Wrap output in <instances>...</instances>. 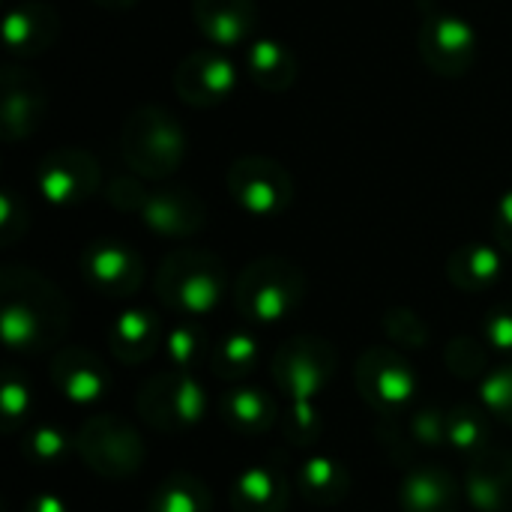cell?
<instances>
[{"mask_svg": "<svg viewBox=\"0 0 512 512\" xmlns=\"http://www.w3.org/2000/svg\"><path fill=\"white\" fill-rule=\"evenodd\" d=\"M186 132L180 120L159 108V105H141L135 108L120 132V153L123 162L150 180H162L174 174L186 159Z\"/></svg>", "mask_w": 512, "mask_h": 512, "instance_id": "cell-1", "label": "cell"}, {"mask_svg": "<svg viewBox=\"0 0 512 512\" xmlns=\"http://www.w3.org/2000/svg\"><path fill=\"white\" fill-rule=\"evenodd\" d=\"M417 48L423 63L441 78H462L480 57V33L471 21L453 12H429L423 15Z\"/></svg>", "mask_w": 512, "mask_h": 512, "instance_id": "cell-2", "label": "cell"}, {"mask_svg": "<svg viewBox=\"0 0 512 512\" xmlns=\"http://www.w3.org/2000/svg\"><path fill=\"white\" fill-rule=\"evenodd\" d=\"M231 198L252 216H276L291 204L294 180L288 168L270 156H240L228 168Z\"/></svg>", "mask_w": 512, "mask_h": 512, "instance_id": "cell-3", "label": "cell"}, {"mask_svg": "<svg viewBox=\"0 0 512 512\" xmlns=\"http://www.w3.org/2000/svg\"><path fill=\"white\" fill-rule=\"evenodd\" d=\"M159 294L186 312H207L222 294V267L207 252H177L159 270Z\"/></svg>", "mask_w": 512, "mask_h": 512, "instance_id": "cell-4", "label": "cell"}, {"mask_svg": "<svg viewBox=\"0 0 512 512\" xmlns=\"http://www.w3.org/2000/svg\"><path fill=\"white\" fill-rule=\"evenodd\" d=\"M240 72L222 48H195L174 69V90L192 108H213L237 90Z\"/></svg>", "mask_w": 512, "mask_h": 512, "instance_id": "cell-5", "label": "cell"}, {"mask_svg": "<svg viewBox=\"0 0 512 512\" xmlns=\"http://www.w3.org/2000/svg\"><path fill=\"white\" fill-rule=\"evenodd\" d=\"M300 297V273L285 261L252 264L237 288V306L255 321H276Z\"/></svg>", "mask_w": 512, "mask_h": 512, "instance_id": "cell-6", "label": "cell"}, {"mask_svg": "<svg viewBox=\"0 0 512 512\" xmlns=\"http://www.w3.org/2000/svg\"><path fill=\"white\" fill-rule=\"evenodd\" d=\"M36 183L39 192L57 207L81 204L99 189V162L87 150L60 147L39 162Z\"/></svg>", "mask_w": 512, "mask_h": 512, "instance_id": "cell-7", "label": "cell"}, {"mask_svg": "<svg viewBox=\"0 0 512 512\" xmlns=\"http://www.w3.org/2000/svg\"><path fill=\"white\" fill-rule=\"evenodd\" d=\"M0 126L6 141H24L30 138L45 114H48V90L45 84L18 66H6L3 69V87H0Z\"/></svg>", "mask_w": 512, "mask_h": 512, "instance_id": "cell-8", "label": "cell"}, {"mask_svg": "<svg viewBox=\"0 0 512 512\" xmlns=\"http://www.w3.org/2000/svg\"><path fill=\"white\" fill-rule=\"evenodd\" d=\"M60 39V15L48 0H21L3 18V45L18 60L51 51Z\"/></svg>", "mask_w": 512, "mask_h": 512, "instance_id": "cell-9", "label": "cell"}, {"mask_svg": "<svg viewBox=\"0 0 512 512\" xmlns=\"http://www.w3.org/2000/svg\"><path fill=\"white\" fill-rule=\"evenodd\" d=\"M192 21L213 48L249 45L258 27L255 0H192Z\"/></svg>", "mask_w": 512, "mask_h": 512, "instance_id": "cell-10", "label": "cell"}, {"mask_svg": "<svg viewBox=\"0 0 512 512\" xmlns=\"http://www.w3.org/2000/svg\"><path fill=\"white\" fill-rule=\"evenodd\" d=\"M141 219L147 222L150 231L165 234V237H186L195 234L204 225V204L195 192H186L183 186L150 192Z\"/></svg>", "mask_w": 512, "mask_h": 512, "instance_id": "cell-11", "label": "cell"}, {"mask_svg": "<svg viewBox=\"0 0 512 512\" xmlns=\"http://www.w3.org/2000/svg\"><path fill=\"white\" fill-rule=\"evenodd\" d=\"M243 69L246 75L267 93H282L288 90L294 81H297V57L294 51L273 39V36H261V39H252L246 48H243Z\"/></svg>", "mask_w": 512, "mask_h": 512, "instance_id": "cell-12", "label": "cell"}, {"mask_svg": "<svg viewBox=\"0 0 512 512\" xmlns=\"http://www.w3.org/2000/svg\"><path fill=\"white\" fill-rule=\"evenodd\" d=\"M84 276L102 291L129 294L141 279V264L129 246L102 240L84 252Z\"/></svg>", "mask_w": 512, "mask_h": 512, "instance_id": "cell-13", "label": "cell"}, {"mask_svg": "<svg viewBox=\"0 0 512 512\" xmlns=\"http://www.w3.org/2000/svg\"><path fill=\"white\" fill-rule=\"evenodd\" d=\"M498 273H501V255H498V249L483 246V243L462 246L450 258V276L462 288H483V285L495 282Z\"/></svg>", "mask_w": 512, "mask_h": 512, "instance_id": "cell-14", "label": "cell"}, {"mask_svg": "<svg viewBox=\"0 0 512 512\" xmlns=\"http://www.w3.org/2000/svg\"><path fill=\"white\" fill-rule=\"evenodd\" d=\"M450 486L444 483L441 474H417L408 486H405V495L411 501V510L414 512H441L447 507V492Z\"/></svg>", "mask_w": 512, "mask_h": 512, "instance_id": "cell-15", "label": "cell"}, {"mask_svg": "<svg viewBox=\"0 0 512 512\" xmlns=\"http://www.w3.org/2000/svg\"><path fill=\"white\" fill-rule=\"evenodd\" d=\"M411 387H414L411 384V372L405 366H399V363H393V360L384 357V363L375 372V387L366 396H375L378 393L384 405H393V402H405L411 396Z\"/></svg>", "mask_w": 512, "mask_h": 512, "instance_id": "cell-16", "label": "cell"}, {"mask_svg": "<svg viewBox=\"0 0 512 512\" xmlns=\"http://www.w3.org/2000/svg\"><path fill=\"white\" fill-rule=\"evenodd\" d=\"M228 417L240 426H267L270 423V405L255 390H240L228 399Z\"/></svg>", "mask_w": 512, "mask_h": 512, "instance_id": "cell-17", "label": "cell"}, {"mask_svg": "<svg viewBox=\"0 0 512 512\" xmlns=\"http://www.w3.org/2000/svg\"><path fill=\"white\" fill-rule=\"evenodd\" d=\"M153 512H204L198 486H165Z\"/></svg>", "mask_w": 512, "mask_h": 512, "instance_id": "cell-18", "label": "cell"}, {"mask_svg": "<svg viewBox=\"0 0 512 512\" xmlns=\"http://www.w3.org/2000/svg\"><path fill=\"white\" fill-rule=\"evenodd\" d=\"M150 330H153V318L147 312H129V315H123L120 324H117V333H120V342L114 345L117 354L120 351L126 354V348H141L138 342H150L147 339Z\"/></svg>", "mask_w": 512, "mask_h": 512, "instance_id": "cell-19", "label": "cell"}, {"mask_svg": "<svg viewBox=\"0 0 512 512\" xmlns=\"http://www.w3.org/2000/svg\"><path fill=\"white\" fill-rule=\"evenodd\" d=\"M99 366H75L69 369V381L63 384L69 399H96L99 396Z\"/></svg>", "mask_w": 512, "mask_h": 512, "instance_id": "cell-20", "label": "cell"}, {"mask_svg": "<svg viewBox=\"0 0 512 512\" xmlns=\"http://www.w3.org/2000/svg\"><path fill=\"white\" fill-rule=\"evenodd\" d=\"M147 195H150V192H144L141 183L132 180V177H117V180L111 183V189H108L111 204H117V207H123V210H138V213H141Z\"/></svg>", "mask_w": 512, "mask_h": 512, "instance_id": "cell-21", "label": "cell"}, {"mask_svg": "<svg viewBox=\"0 0 512 512\" xmlns=\"http://www.w3.org/2000/svg\"><path fill=\"white\" fill-rule=\"evenodd\" d=\"M237 492H240L246 501H264V504H267V501L276 495V486H273V480H270L264 471H255V474H249V477L240 480Z\"/></svg>", "mask_w": 512, "mask_h": 512, "instance_id": "cell-22", "label": "cell"}, {"mask_svg": "<svg viewBox=\"0 0 512 512\" xmlns=\"http://www.w3.org/2000/svg\"><path fill=\"white\" fill-rule=\"evenodd\" d=\"M495 234L504 243V249L512 252V189L498 201V213H495Z\"/></svg>", "mask_w": 512, "mask_h": 512, "instance_id": "cell-23", "label": "cell"}, {"mask_svg": "<svg viewBox=\"0 0 512 512\" xmlns=\"http://www.w3.org/2000/svg\"><path fill=\"white\" fill-rule=\"evenodd\" d=\"M489 336L498 348H512V318L507 312H501L498 318H492L489 324Z\"/></svg>", "mask_w": 512, "mask_h": 512, "instance_id": "cell-24", "label": "cell"}, {"mask_svg": "<svg viewBox=\"0 0 512 512\" xmlns=\"http://www.w3.org/2000/svg\"><path fill=\"white\" fill-rule=\"evenodd\" d=\"M96 6H102V9H111V12H120V9H132L135 3H141V0H93Z\"/></svg>", "mask_w": 512, "mask_h": 512, "instance_id": "cell-25", "label": "cell"}]
</instances>
